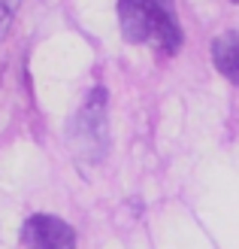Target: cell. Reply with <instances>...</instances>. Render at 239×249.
I'll return each instance as SVG.
<instances>
[{
	"label": "cell",
	"mask_w": 239,
	"mask_h": 249,
	"mask_svg": "<svg viewBox=\"0 0 239 249\" xmlns=\"http://www.w3.org/2000/svg\"><path fill=\"white\" fill-rule=\"evenodd\" d=\"M118 21L130 43H148L160 55H175L182 46L173 0H118Z\"/></svg>",
	"instance_id": "6da1fadb"
},
{
	"label": "cell",
	"mask_w": 239,
	"mask_h": 249,
	"mask_svg": "<svg viewBox=\"0 0 239 249\" xmlns=\"http://www.w3.org/2000/svg\"><path fill=\"white\" fill-rule=\"evenodd\" d=\"M70 143L85 161H100L109 146V128H106V89L94 85L88 91L85 104L70 122Z\"/></svg>",
	"instance_id": "7a4b0ae2"
},
{
	"label": "cell",
	"mask_w": 239,
	"mask_h": 249,
	"mask_svg": "<svg viewBox=\"0 0 239 249\" xmlns=\"http://www.w3.org/2000/svg\"><path fill=\"white\" fill-rule=\"evenodd\" d=\"M21 243L28 249H76V231L58 216L36 213L24 222Z\"/></svg>",
	"instance_id": "3957f363"
},
{
	"label": "cell",
	"mask_w": 239,
	"mask_h": 249,
	"mask_svg": "<svg viewBox=\"0 0 239 249\" xmlns=\"http://www.w3.org/2000/svg\"><path fill=\"white\" fill-rule=\"evenodd\" d=\"M212 64L224 79L239 85V34L227 31L212 40Z\"/></svg>",
	"instance_id": "277c9868"
},
{
	"label": "cell",
	"mask_w": 239,
	"mask_h": 249,
	"mask_svg": "<svg viewBox=\"0 0 239 249\" xmlns=\"http://www.w3.org/2000/svg\"><path fill=\"white\" fill-rule=\"evenodd\" d=\"M21 6V0H0V40L6 36V31L12 28V18Z\"/></svg>",
	"instance_id": "5b68a950"
},
{
	"label": "cell",
	"mask_w": 239,
	"mask_h": 249,
	"mask_svg": "<svg viewBox=\"0 0 239 249\" xmlns=\"http://www.w3.org/2000/svg\"><path fill=\"white\" fill-rule=\"evenodd\" d=\"M0 73H3V64H0Z\"/></svg>",
	"instance_id": "8992f818"
},
{
	"label": "cell",
	"mask_w": 239,
	"mask_h": 249,
	"mask_svg": "<svg viewBox=\"0 0 239 249\" xmlns=\"http://www.w3.org/2000/svg\"><path fill=\"white\" fill-rule=\"evenodd\" d=\"M233 3H239V0H233Z\"/></svg>",
	"instance_id": "52a82bcc"
}]
</instances>
